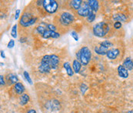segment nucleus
I'll return each mask as SVG.
<instances>
[{
  "mask_svg": "<svg viewBox=\"0 0 133 113\" xmlns=\"http://www.w3.org/2000/svg\"><path fill=\"white\" fill-rule=\"evenodd\" d=\"M59 64V58L56 55H46L42 57L38 66V71L41 73L46 74L52 69H56Z\"/></svg>",
  "mask_w": 133,
  "mask_h": 113,
  "instance_id": "obj_1",
  "label": "nucleus"
},
{
  "mask_svg": "<svg viewBox=\"0 0 133 113\" xmlns=\"http://www.w3.org/2000/svg\"><path fill=\"white\" fill-rule=\"evenodd\" d=\"M77 60H79L82 65H87L91 59L92 52L87 46H82L76 53Z\"/></svg>",
  "mask_w": 133,
  "mask_h": 113,
  "instance_id": "obj_2",
  "label": "nucleus"
},
{
  "mask_svg": "<svg viewBox=\"0 0 133 113\" xmlns=\"http://www.w3.org/2000/svg\"><path fill=\"white\" fill-rule=\"evenodd\" d=\"M109 26L105 22H100L93 26V34L98 37H104L109 32Z\"/></svg>",
  "mask_w": 133,
  "mask_h": 113,
  "instance_id": "obj_3",
  "label": "nucleus"
},
{
  "mask_svg": "<svg viewBox=\"0 0 133 113\" xmlns=\"http://www.w3.org/2000/svg\"><path fill=\"white\" fill-rule=\"evenodd\" d=\"M37 17L33 16L29 12H25L20 19V25L23 27H29L36 22Z\"/></svg>",
  "mask_w": 133,
  "mask_h": 113,
  "instance_id": "obj_4",
  "label": "nucleus"
},
{
  "mask_svg": "<svg viewBox=\"0 0 133 113\" xmlns=\"http://www.w3.org/2000/svg\"><path fill=\"white\" fill-rule=\"evenodd\" d=\"M44 9L49 13H54L57 11L59 5L55 0H44L42 3Z\"/></svg>",
  "mask_w": 133,
  "mask_h": 113,
  "instance_id": "obj_5",
  "label": "nucleus"
},
{
  "mask_svg": "<svg viewBox=\"0 0 133 113\" xmlns=\"http://www.w3.org/2000/svg\"><path fill=\"white\" fill-rule=\"evenodd\" d=\"M59 20L63 26H69L75 21V17L72 13L64 12L61 14Z\"/></svg>",
  "mask_w": 133,
  "mask_h": 113,
  "instance_id": "obj_6",
  "label": "nucleus"
},
{
  "mask_svg": "<svg viewBox=\"0 0 133 113\" xmlns=\"http://www.w3.org/2000/svg\"><path fill=\"white\" fill-rule=\"evenodd\" d=\"M92 12H93V11L89 7V5H88L87 2H83L81 8L79 9V10L77 11L78 15L82 17H88Z\"/></svg>",
  "mask_w": 133,
  "mask_h": 113,
  "instance_id": "obj_7",
  "label": "nucleus"
},
{
  "mask_svg": "<svg viewBox=\"0 0 133 113\" xmlns=\"http://www.w3.org/2000/svg\"><path fill=\"white\" fill-rule=\"evenodd\" d=\"M42 36L44 39H49V38H53V39H57L60 36V34L59 32H54V31H51V30H48L46 29L44 33L42 35Z\"/></svg>",
  "mask_w": 133,
  "mask_h": 113,
  "instance_id": "obj_8",
  "label": "nucleus"
},
{
  "mask_svg": "<svg viewBox=\"0 0 133 113\" xmlns=\"http://www.w3.org/2000/svg\"><path fill=\"white\" fill-rule=\"evenodd\" d=\"M47 106H48V109L51 111H58L60 109V104L59 101L56 99H52L50 102H49Z\"/></svg>",
  "mask_w": 133,
  "mask_h": 113,
  "instance_id": "obj_9",
  "label": "nucleus"
},
{
  "mask_svg": "<svg viewBox=\"0 0 133 113\" xmlns=\"http://www.w3.org/2000/svg\"><path fill=\"white\" fill-rule=\"evenodd\" d=\"M119 53H120V51L119 49L113 48V49H108V51L107 52L106 56L108 57V58H109V59H115L119 55Z\"/></svg>",
  "mask_w": 133,
  "mask_h": 113,
  "instance_id": "obj_10",
  "label": "nucleus"
},
{
  "mask_svg": "<svg viewBox=\"0 0 133 113\" xmlns=\"http://www.w3.org/2000/svg\"><path fill=\"white\" fill-rule=\"evenodd\" d=\"M117 71H118V74L120 77L124 78V79H126L129 77V71L122 65H121L118 67Z\"/></svg>",
  "mask_w": 133,
  "mask_h": 113,
  "instance_id": "obj_11",
  "label": "nucleus"
},
{
  "mask_svg": "<svg viewBox=\"0 0 133 113\" xmlns=\"http://www.w3.org/2000/svg\"><path fill=\"white\" fill-rule=\"evenodd\" d=\"M96 53H97L98 55H100V56H105L107 54V52L108 51V48L102 46L100 44L99 46H96L95 49H94Z\"/></svg>",
  "mask_w": 133,
  "mask_h": 113,
  "instance_id": "obj_12",
  "label": "nucleus"
},
{
  "mask_svg": "<svg viewBox=\"0 0 133 113\" xmlns=\"http://www.w3.org/2000/svg\"><path fill=\"white\" fill-rule=\"evenodd\" d=\"M122 65L128 70V71H131L133 69V60L130 58V57H128L126 58L124 62H123V64Z\"/></svg>",
  "mask_w": 133,
  "mask_h": 113,
  "instance_id": "obj_13",
  "label": "nucleus"
},
{
  "mask_svg": "<svg viewBox=\"0 0 133 113\" xmlns=\"http://www.w3.org/2000/svg\"><path fill=\"white\" fill-rule=\"evenodd\" d=\"M112 19L116 22H126L127 20V16L123 13H117L113 15Z\"/></svg>",
  "mask_w": 133,
  "mask_h": 113,
  "instance_id": "obj_14",
  "label": "nucleus"
},
{
  "mask_svg": "<svg viewBox=\"0 0 133 113\" xmlns=\"http://www.w3.org/2000/svg\"><path fill=\"white\" fill-rule=\"evenodd\" d=\"M87 3H88V5H89V7L92 9V10L93 12H97L98 11L99 7L98 1H96V0H89L87 2Z\"/></svg>",
  "mask_w": 133,
  "mask_h": 113,
  "instance_id": "obj_15",
  "label": "nucleus"
},
{
  "mask_svg": "<svg viewBox=\"0 0 133 113\" xmlns=\"http://www.w3.org/2000/svg\"><path fill=\"white\" fill-rule=\"evenodd\" d=\"M14 90L15 92L19 94V95H22V93L24 92L25 91V87L24 85H22V83L20 82H17L16 84H15L14 85Z\"/></svg>",
  "mask_w": 133,
  "mask_h": 113,
  "instance_id": "obj_16",
  "label": "nucleus"
},
{
  "mask_svg": "<svg viewBox=\"0 0 133 113\" xmlns=\"http://www.w3.org/2000/svg\"><path fill=\"white\" fill-rule=\"evenodd\" d=\"M81 67H82V64L81 62L77 60V59H75L72 62V69H73V71L75 73H79L80 72V69H81Z\"/></svg>",
  "mask_w": 133,
  "mask_h": 113,
  "instance_id": "obj_17",
  "label": "nucleus"
},
{
  "mask_svg": "<svg viewBox=\"0 0 133 113\" xmlns=\"http://www.w3.org/2000/svg\"><path fill=\"white\" fill-rule=\"evenodd\" d=\"M82 5V1L81 0H73L70 2V5L75 9V10H79Z\"/></svg>",
  "mask_w": 133,
  "mask_h": 113,
  "instance_id": "obj_18",
  "label": "nucleus"
},
{
  "mask_svg": "<svg viewBox=\"0 0 133 113\" xmlns=\"http://www.w3.org/2000/svg\"><path fill=\"white\" fill-rule=\"evenodd\" d=\"M29 102V96L28 94H22L19 98V104L21 106H25Z\"/></svg>",
  "mask_w": 133,
  "mask_h": 113,
  "instance_id": "obj_19",
  "label": "nucleus"
},
{
  "mask_svg": "<svg viewBox=\"0 0 133 113\" xmlns=\"http://www.w3.org/2000/svg\"><path fill=\"white\" fill-rule=\"evenodd\" d=\"M63 67H64V69H66V71L68 76H72L74 75L73 69L72 68V66H71V65L69 64V62H65V63L63 64Z\"/></svg>",
  "mask_w": 133,
  "mask_h": 113,
  "instance_id": "obj_20",
  "label": "nucleus"
},
{
  "mask_svg": "<svg viewBox=\"0 0 133 113\" xmlns=\"http://www.w3.org/2000/svg\"><path fill=\"white\" fill-rule=\"evenodd\" d=\"M9 80L10 81L11 84H16L18 82L19 79H18V77H17L16 75H15V74H10L9 76Z\"/></svg>",
  "mask_w": 133,
  "mask_h": 113,
  "instance_id": "obj_21",
  "label": "nucleus"
},
{
  "mask_svg": "<svg viewBox=\"0 0 133 113\" xmlns=\"http://www.w3.org/2000/svg\"><path fill=\"white\" fill-rule=\"evenodd\" d=\"M23 76H24L25 79H26V81H27L30 85H33V80H32V79L30 78V76H29V74L28 73V72L24 71V72H23Z\"/></svg>",
  "mask_w": 133,
  "mask_h": 113,
  "instance_id": "obj_22",
  "label": "nucleus"
},
{
  "mask_svg": "<svg viewBox=\"0 0 133 113\" xmlns=\"http://www.w3.org/2000/svg\"><path fill=\"white\" fill-rule=\"evenodd\" d=\"M11 35L13 38H16L17 37V25H14L12 28V31H11Z\"/></svg>",
  "mask_w": 133,
  "mask_h": 113,
  "instance_id": "obj_23",
  "label": "nucleus"
},
{
  "mask_svg": "<svg viewBox=\"0 0 133 113\" xmlns=\"http://www.w3.org/2000/svg\"><path fill=\"white\" fill-rule=\"evenodd\" d=\"M100 44L102 45V46H105V47H107V48H108V49H109L110 47L113 46V44H112L110 41H108V40L103 41V42H101Z\"/></svg>",
  "mask_w": 133,
  "mask_h": 113,
  "instance_id": "obj_24",
  "label": "nucleus"
},
{
  "mask_svg": "<svg viewBox=\"0 0 133 113\" xmlns=\"http://www.w3.org/2000/svg\"><path fill=\"white\" fill-rule=\"evenodd\" d=\"M96 14H95L94 12H92V13H91V14L87 17V21H88L89 22H94V20L96 19Z\"/></svg>",
  "mask_w": 133,
  "mask_h": 113,
  "instance_id": "obj_25",
  "label": "nucleus"
},
{
  "mask_svg": "<svg viewBox=\"0 0 133 113\" xmlns=\"http://www.w3.org/2000/svg\"><path fill=\"white\" fill-rule=\"evenodd\" d=\"M71 36H72L75 41H78V40H79V35H78V34H77L76 32H75V31L71 32Z\"/></svg>",
  "mask_w": 133,
  "mask_h": 113,
  "instance_id": "obj_26",
  "label": "nucleus"
},
{
  "mask_svg": "<svg viewBox=\"0 0 133 113\" xmlns=\"http://www.w3.org/2000/svg\"><path fill=\"white\" fill-rule=\"evenodd\" d=\"M15 46V41L13 39H11L9 40V43H8V48L9 49H12Z\"/></svg>",
  "mask_w": 133,
  "mask_h": 113,
  "instance_id": "obj_27",
  "label": "nucleus"
},
{
  "mask_svg": "<svg viewBox=\"0 0 133 113\" xmlns=\"http://www.w3.org/2000/svg\"><path fill=\"white\" fill-rule=\"evenodd\" d=\"M47 28H49V30L54 31V32H56V27L55 26L52 25V24H48V25H47Z\"/></svg>",
  "mask_w": 133,
  "mask_h": 113,
  "instance_id": "obj_28",
  "label": "nucleus"
},
{
  "mask_svg": "<svg viewBox=\"0 0 133 113\" xmlns=\"http://www.w3.org/2000/svg\"><path fill=\"white\" fill-rule=\"evenodd\" d=\"M114 27L116 29H119V28H120L122 27V23L120 22H115L114 23Z\"/></svg>",
  "mask_w": 133,
  "mask_h": 113,
  "instance_id": "obj_29",
  "label": "nucleus"
},
{
  "mask_svg": "<svg viewBox=\"0 0 133 113\" xmlns=\"http://www.w3.org/2000/svg\"><path fill=\"white\" fill-rule=\"evenodd\" d=\"M20 12H21L20 9H17V10L15 11V20H17V19H19V15H20Z\"/></svg>",
  "mask_w": 133,
  "mask_h": 113,
  "instance_id": "obj_30",
  "label": "nucleus"
},
{
  "mask_svg": "<svg viewBox=\"0 0 133 113\" xmlns=\"http://www.w3.org/2000/svg\"><path fill=\"white\" fill-rule=\"evenodd\" d=\"M0 84H1L2 86L5 85V81H4V78H3V76L2 75L0 76Z\"/></svg>",
  "mask_w": 133,
  "mask_h": 113,
  "instance_id": "obj_31",
  "label": "nucleus"
},
{
  "mask_svg": "<svg viewBox=\"0 0 133 113\" xmlns=\"http://www.w3.org/2000/svg\"><path fill=\"white\" fill-rule=\"evenodd\" d=\"M1 57H2V58H5V55L4 51H1Z\"/></svg>",
  "mask_w": 133,
  "mask_h": 113,
  "instance_id": "obj_32",
  "label": "nucleus"
},
{
  "mask_svg": "<svg viewBox=\"0 0 133 113\" xmlns=\"http://www.w3.org/2000/svg\"><path fill=\"white\" fill-rule=\"evenodd\" d=\"M27 113H36V112H35V110H34V109H29Z\"/></svg>",
  "mask_w": 133,
  "mask_h": 113,
  "instance_id": "obj_33",
  "label": "nucleus"
},
{
  "mask_svg": "<svg viewBox=\"0 0 133 113\" xmlns=\"http://www.w3.org/2000/svg\"><path fill=\"white\" fill-rule=\"evenodd\" d=\"M128 113H133V112H132V111H129V112Z\"/></svg>",
  "mask_w": 133,
  "mask_h": 113,
  "instance_id": "obj_34",
  "label": "nucleus"
}]
</instances>
